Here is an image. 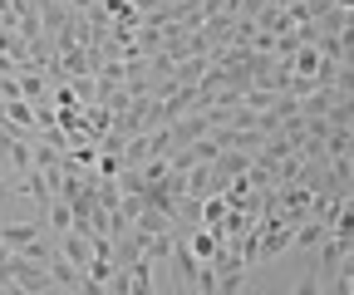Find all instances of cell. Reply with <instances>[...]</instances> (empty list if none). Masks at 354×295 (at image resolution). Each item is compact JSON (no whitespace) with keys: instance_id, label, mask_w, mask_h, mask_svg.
<instances>
[{"instance_id":"8992f818","label":"cell","mask_w":354,"mask_h":295,"mask_svg":"<svg viewBox=\"0 0 354 295\" xmlns=\"http://www.w3.org/2000/svg\"><path fill=\"white\" fill-rule=\"evenodd\" d=\"M227 212H232V207H227V197H221V192H212V197L197 202V222H202V227H221V222H227Z\"/></svg>"},{"instance_id":"3957f363","label":"cell","mask_w":354,"mask_h":295,"mask_svg":"<svg viewBox=\"0 0 354 295\" xmlns=\"http://www.w3.org/2000/svg\"><path fill=\"white\" fill-rule=\"evenodd\" d=\"M55 251H59L74 271H84L88 261H94V241H88L84 231H59V246H55Z\"/></svg>"},{"instance_id":"277c9868","label":"cell","mask_w":354,"mask_h":295,"mask_svg":"<svg viewBox=\"0 0 354 295\" xmlns=\"http://www.w3.org/2000/svg\"><path fill=\"white\" fill-rule=\"evenodd\" d=\"M0 153H6V162L15 167L20 178L35 167V143H25V138H0Z\"/></svg>"},{"instance_id":"9c48e42d","label":"cell","mask_w":354,"mask_h":295,"mask_svg":"<svg viewBox=\"0 0 354 295\" xmlns=\"http://www.w3.org/2000/svg\"><path fill=\"white\" fill-rule=\"evenodd\" d=\"M192 290H197V295H216V271H212L207 261L197 266V276H192Z\"/></svg>"},{"instance_id":"52a82bcc","label":"cell","mask_w":354,"mask_h":295,"mask_svg":"<svg viewBox=\"0 0 354 295\" xmlns=\"http://www.w3.org/2000/svg\"><path fill=\"white\" fill-rule=\"evenodd\" d=\"M44 217H50V231H74V212L64 197H50L44 202Z\"/></svg>"},{"instance_id":"30bf717a","label":"cell","mask_w":354,"mask_h":295,"mask_svg":"<svg viewBox=\"0 0 354 295\" xmlns=\"http://www.w3.org/2000/svg\"><path fill=\"white\" fill-rule=\"evenodd\" d=\"M295 295H320V276H305V280L295 285Z\"/></svg>"},{"instance_id":"ba28073f","label":"cell","mask_w":354,"mask_h":295,"mask_svg":"<svg viewBox=\"0 0 354 295\" xmlns=\"http://www.w3.org/2000/svg\"><path fill=\"white\" fill-rule=\"evenodd\" d=\"M69 89H74V99H79V104H94V99H99L94 74H74V79H69Z\"/></svg>"},{"instance_id":"5b68a950","label":"cell","mask_w":354,"mask_h":295,"mask_svg":"<svg viewBox=\"0 0 354 295\" xmlns=\"http://www.w3.org/2000/svg\"><path fill=\"white\" fill-rule=\"evenodd\" d=\"M35 236H39L35 222H6V227H0V246H6V251H25Z\"/></svg>"},{"instance_id":"6da1fadb","label":"cell","mask_w":354,"mask_h":295,"mask_svg":"<svg viewBox=\"0 0 354 295\" xmlns=\"http://www.w3.org/2000/svg\"><path fill=\"white\" fill-rule=\"evenodd\" d=\"M349 256H354V241H339V236H330V231H325V241H320V271H315V276H320V285H325V280H335V276H339V266H344Z\"/></svg>"},{"instance_id":"7a4b0ae2","label":"cell","mask_w":354,"mask_h":295,"mask_svg":"<svg viewBox=\"0 0 354 295\" xmlns=\"http://www.w3.org/2000/svg\"><path fill=\"white\" fill-rule=\"evenodd\" d=\"M167 266H172V276H177V285H192V276H197V256H192V251H187V236L183 231H172V251H167Z\"/></svg>"},{"instance_id":"8fae6325","label":"cell","mask_w":354,"mask_h":295,"mask_svg":"<svg viewBox=\"0 0 354 295\" xmlns=\"http://www.w3.org/2000/svg\"><path fill=\"white\" fill-rule=\"evenodd\" d=\"M0 295H25V290H20L15 280H0Z\"/></svg>"}]
</instances>
